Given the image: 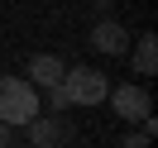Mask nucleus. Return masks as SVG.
I'll list each match as a JSON object with an SVG mask.
<instances>
[{
  "label": "nucleus",
  "mask_w": 158,
  "mask_h": 148,
  "mask_svg": "<svg viewBox=\"0 0 158 148\" xmlns=\"http://www.w3.org/2000/svg\"><path fill=\"white\" fill-rule=\"evenodd\" d=\"M15 138H10V124H0V148H10Z\"/></svg>",
  "instance_id": "obj_10"
},
{
  "label": "nucleus",
  "mask_w": 158,
  "mask_h": 148,
  "mask_svg": "<svg viewBox=\"0 0 158 148\" xmlns=\"http://www.w3.org/2000/svg\"><path fill=\"white\" fill-rule=\"evenodd\" d=\"M10 148H15V143H10Z\"/></svg>",
  "instance_id": "obj_12"
},
{
  "label": "nucleus",
  "mask_w": 158,
  "mask_h": 148,
  "mask_svg": "<svg viewBox=\"0 0 158 148\" xmlns=\"http://www.w3.org/2000/svg\"><path fill=\"white\" fill-rule=\"evenodd\" d=\"M39 115V86H29L24 77H0V124L24 129Z\"/></svg>",
  "instance_id": "obj_1"
},
{
  "label": "nucleus",
  "mask_w": 158,
  "mask_h": 148,
  "mask_svg": "<svg viewBox=\"0 0 158 148\" xmlns=\"http://www.w3.org/2000/svg\"><path fill=\"white\" fill-rule=\"evenodd\" d=\"M91 48L106 53V58H120V53H129V29L120 19H96L91 24Z\"/></svg>",
  "instance_id": "obj_5"
},
{
  "label": "nucleus",
  "mask_w": 158,
  "mask_h": 148,
  "mask_svg": "<svg viewBox=\"0 0 158 148\" xmlns=\"http://www.w3.org/2000/svg\"><path fill=\"white\" fill-rule=\"evenodd\" d=\"M148 143H153V115H148L144 124H134V129H129L120 148H148Z\"/></svg>",
  "instance_id": "obj_8"
},
{
  "label": "nucleus",
  "mask_w": 158,
  "mask_h": 148,
  "mask_svg": "<svg viewBox=\"0 0 158 148\" xmlns=\"http://www.w3.org/2000/svg\"><path fill=\"white\" fill-rule=\"evenodd\" d=\"M110 105H115V115L125 119V124H144L148 115H153V96H148L144 86H134V81H120V86H110Z\"/></svg>",
  "instance_id": "obj_3"
},
{
  "label": "nucleus",
  "mask_w": 158,
  "mask_h": 148,
  "mask_svg": "<svg viewBox=\"0 0 158 148\" xmlns=\"http://www.w3.org/2000/svg\"><path fill=\"white\" fill-rule=\"evenodd\" d=\"M62 72H67V62H62L58 53H34L29 67H24V81L48 91V86H62Z\"/></svg>",
  "instance_id": "obj_6"
},
{
  "label": "nucleus",
  "mask_w": 158,
  "mask_h": 148,
  "mask_svg": "<svg viewBox=\"0 0 158 148\" xmlns=\"http://www.w3.org/2000/svg\"><path fill=\"white\" fill-rule=\"evenodd\" d=\"M24 129H29V148H58V143H67V134H72L62 115H43V110Z\"/></svg>",
  "instance_id": "obj_4"
},
{
  "label": "nucleus",
  "mask_w": 158,
  "mask_h": 148,
  "mask_svg": "<svg viewBox=\"0 0 158 148\" xmlns=\"http://www.w3.org/2000/svg\"><path fill=\"white\" fill-rule=\"evenodd\" d=\"M91 5H96V10H110V5H115V0H91Z\"/></svg>",
  "instance_id": "obj_11"
},
{
  "label": "nucleus",
  "mask_w": 158,
  "mask_h": 148,
  "mask_svg": "<svg viewBox=\"0 0 158 148\" xmlns=\"http://www.w3.org/2000/svg\"><path fill=\"white\" fill-rule=\"evenodd\" d=\"M48 105L58 110V115H62V110H72V105H67V91H62V86H48Z\"/></svg>",
  "instance_id": "obj_9"
},
{
  "label": "nucleus",
  "mask_w": 158,
  "mask_h": 148,
  "mask_svg": "<svg viewBox=\"0 0 158 148\" xmlns=\"http://www.w3.org/2000/svg\"><path fill=\"white\" fill-rule=\"evenodd\" d=\"M62 91H67V105H101L110 96V81L96 67H67L62 72Z\"/></svg>",
  "instance_id": "obj_2"
},
{
  "label": "nucleus",
  "mask_w": 158,
  "mask_h": 148,
  "mask_svg": "<svg viewBox=\"0 0 158 148\" xmlns=\"http://www.w3.org/2000/svg\"><path fill=\"white\" fill-rule=\"evenodd\" d=\"M134 72L139 77H153L158 72V38L153 34H139V43H134Z\"/></svg>",
  "instance_id": "obj_7"
}]
</instances>
